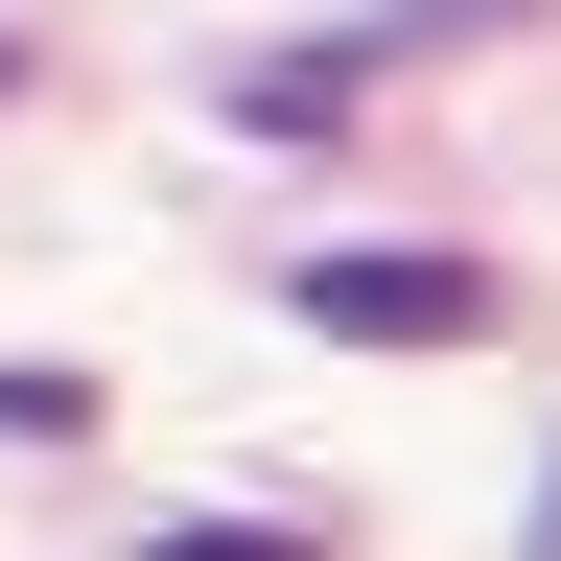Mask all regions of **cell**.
Instances as JSON below:
<instances>
[{"label": "cell", "mask_w": 561, "mask_h": 561, "mask_svg": "<svg viewBox=\"0 0 561 561\" xmlns=\"http://www.w3.org/2000/svg\"><path fill=\"white\" fill-rule=\"evenodd\" d=\"M280 305H305L328 351H468L515 280H491V257H445V234H351V257H280Z\"/></svg>", "instance_id": "obj_1"}, {"label": "cell", "mask_w": 561, "mask_h": 561, "mask_svg": "<svg viewBox=\"0 0 561 561\" xmlns=\"http://www.w3.org/2000/svg\"><path fill=\"white\" fill-rule=\"evenodd\" d=\"M94 421V375H47V351H0V445H70Z\"/></svg>", "instance_id": "obj_2"}, {"label": "cell", "mask_w": 561, "mask_h": 561, "mask_svg": "<svg viewBox=\"0 0 561 561\" xmlns=\"http://www.w3.org/2000/svg\"><path fill=\"white\" fill-rule=\"evenodd\" d=\"M140 561H328V538H280V515H187V538H140Z\"/></svg>", "instance_id": "obj_3"}, {"label": "cell", "mask_w": 561, "mask_h": 561, "mask_svg": "<svg viewBox=\"0 0 561 561\" xmlns=\"http://www.w3.org/2000/svg\"><path fill=\"white\" fill-rule=\"evenodd\" d=\"M538 561H561V515H538Z\"/></svg>", "instance_id": "obj_4"}]
</instances>
